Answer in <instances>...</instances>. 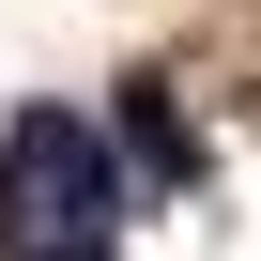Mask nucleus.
<instances>
[{
  "label": "nucleus",
  "mask_w": 261,
  "mask_h": 261,
  "mask_svg": "<svg viewBox=\"0 0 261 261\" xmlns=\"http://www.w3.org/2000/svg\"><path fill=\"white\" fill-rule=\"evenodd\" d=\"M108 215H123V169L77 108H31L0 139V246L16 261H108Z\"/></svg>",
  "instance_id": "nucleus-1"
},
{
  "label": "nucleus",
  "mask_w": 261,
  "mask_h": 261,
  "mask_svg": "<svg viewBox=\"0 0 261 261\" xmlns=\"http://www.w3.org/2000/svg\"><path fill=\"white\" fill-rule=\"evenodd\" d=\"M123 154H139L154 185H200V139L169 123V92H154V77H123Z\"/></svg>",
  "instance_id": "nucleus-2"
}]
</instances>
